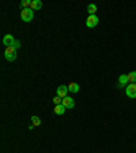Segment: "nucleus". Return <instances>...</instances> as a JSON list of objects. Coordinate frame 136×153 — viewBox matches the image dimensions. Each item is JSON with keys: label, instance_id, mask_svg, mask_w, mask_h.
Listing matches in <instances>:
<instances>
[{"label": "nucleus", "instance_id": "nucleus-13", "mask_svg": "<svg viewBox=\"0 0 136 153\" xmlns=\"http://www.w3.org/2000/svg\"><path fill=\"white\" fill-rule=\"evenodd\" d=\"M11 53H17V49L14 47H7L6 51H4V55H11Z\"/></svg>", "mask_w": 136, "mask_h": 153}, {"label": "nucleus", "instance_id": "nucleus-3", "mask_svg": "<svg viewBox=\"0 0 136 153\" xmlns=\"http://www.w3.org/2000/svg\"><path fill=\"white\" fill-rule=\"evenodd\" d=\"M98 23H99V19H98L97 15H90V17L86 19V26L87 28H95Z\"/></svg>", "mask_w": 136, "mask_h": 153}, {"label": "nucleus", "instance_id": "nucleus-2", "mask_svg": "<svg viewBox=\"0 0 136 153\" xmlns=\"http://www.w3.org/2000/svg\"><path fill=\"white\" fill-rule=\"evenodd\" d=\"M125 93L129 98H136V84H128L125 88Z\"/></svg>", "mask_w": 136, "mask_h": 153}, {"label": "nucleus", "instance_id": "nucleus-17", "mask_svg": "<svg viewBox=\"0 0 136 153\" xmlns=\"http://www.w3.org/2000/svg\"><path fill=\"white\" fill-rule=\"evenodd\" d=\"M53 102H55V105H60V104H63V98L61 97L56 96L55 98H53Z\"/></svg>", "mask_w": 136, "mask_h": 153}, {"label": "nucleus", "instance_id": "nucleus-9", "mask_svg": "<svg viewBox=\"0 0 136 153\" xmlns=\"http://www.w3.org/2000/svg\"><path fill=\"white\" fill-rule=\"evenodd\" d=\"M41 7H42V1L41 0H31V4H30V8L31 10H41Z\"/></svg>", "mask_w": 136, "mask_h": 153}, {"label": "nucleus", "instance_id": "nucleus-1", "mask_svg": "<svg viewBox=\"0 0 136 153\" xmlns=\"http://www.w3.org/2000/svg\"><path fill=\"white\" fill-rule=\"evenodd\" d=\"M21 18H22L23 22H31L34 18V11L30 7L25 8V10H21Z\"/></svg>", "mask_w": 136, "mask_h": 153}, {"label": "nucleus", "instance_id": "nucleus-10", "mask_svg": "<svg viewBox=\"0 0 136 153\" xmlns=\"http://www.w3.org/2000/svg\"><path fill=\"white\" fill-rule=\"evenodd\" d=\"M65 109H67V108L64 107L63 104H60V105H55V109H53V111H55V113H56V115H64Z\"/></svg>", "mask_w": 136, "mask_h": 153}, {"label": "nucleus", "instance_id": "nucleus-11", "mask_svg": "<svg viewBox=\"0 0 136 153\" xmlns=\"http://www.w3.org/2000/svg\"><path fill=\"white\" fill-rule=\"evenodd\" d=\"M97 10H98V8H97L95 4H89V6H87V12H89L90 15H95Z\"/></svg>", "mask_w": 136, "mask_h": 153}, {"label": "nucleus", "instance_id": "nucleus-4", "mask_svg": "<svg viewBox=\"0 0 136 153\" xmlns=\"http://www.w3.org/2000/svg\"><path fill=\"white\" fill-rule=\"evenodd\" d=\"M63 105L67 108V109H72V108L75 107L74 98H72V97H69V96L64 97V98H63Z\"/></svg>", "mask_w": 136, "mask_h": 153}, {"label": "nucleus", "instance_id": "nucleus-12", "mask_svg": "<svg viewBox=\"0 0 136 153\" xmlns=\"http://www.w3.org/2000/svg\"><path fill=\"white\" fill-rule=\"evenodd\" d=\"M128 82L129 84H136V71H131L128 74Z\"/></svg>", "mask_w": 136, "mask_h": 153}, {"label": "nucleus", "instance_id": "nucleus-15", "mask_svg": "<svg viewBox=\"0 0 136 153\" xmlns=\"http://www.w3.org/2000/svg\"><path fill=\"white\" fill-rule=\"evenodd\" d=\"M30 4H31V1H30V0H25V1H22V3H21V8H22V10L29 8V7H30Z\"/></svg>", "mask_w": 136, "mask_h": 153}, {"label": "nucleus", "instance_id": "nucleus-18", "mask_svg": "<svg viewBox=\"0 0 136 153\" xmlns=\"http://www.w3.org/2000/svg\"><path fill=\"white\" fill-rule=\"evenodd\" d=\"M11 47H14L15 49H19V48H21V41H19V40H15V41H14V44H12Z\"/></svg>", "mask_w": 136, "mask_h": 153}, {"label": "nucleus", "instance_id": "nucleus-7", "mask_svg": "<svg viewBox=\"0 0 136 153\" xmlns=\"http://www.w3.org/2000/svg\"><path fill=\"white\" fill-rule=\"evenodd\" d=\"M14 41H15V38H14V36H11V34H6L4 37H3V44L7 47H11L12 44H14Z\"/></svg>", "mask_w": 136, "mask_h": 153}, {"label": "nucleus", "instance_id": "nucleus-19", "mask_svg": "<svg viewBox=\"0 0 136 153\" xmlns=\"http://www.w3.org/2000/svg\"><path fill=\"white\" fill-rule=\"evenodd\" d=\"M34 127H35V126H34V125H33V123H31V125H29V129H30V130H33Z\"/></svg>", "mask_w": 136, "mask_h": 153}, {"label": "nucleus", "instance_id": "nucleus-14", "mask_svg": "<svg viewBox=\"0 0 136 153\" xmlns=\"http://www.w3.org/2000/svg\"><path fill=\"white\" fill-rule=\"evenodd\" d=\"M31 123L34 126H41V119L38 116H31Z\"/></svg>", "mask_w": 136, "mask_h": 153}, {"label": "nucleus", "instance_id": "nucleus-8", "mask_svg": "<svg viewBox=\"0 0 136 153\" xmlns=\"http://www.w3.org/2000/svg\"><path fill=\"white\" fill-rule=\"evenodd\" d=\"M67 86H68V90L72 92V93H78V92L80 90V86L78 85L76 82H69Z\"/></svg>", "mask_w": 136, "mask_h": 153}, {"label": "nucleus", "instance_id": "nucleus-16", "mask_svg": "<svg viewBox=\"0 0 136 153\" xmlns=\"http://www.w3.org/2000/svg\"><path fill=\"white\" fill-rule=\"evenodd\" d=\"M4 57H6V60H8V62H14V60L17 59V53H11V55H4Z\"/></svg>", "mask_w": 136, "mask_h": 153}, {"label": "nucleus", "instance_id": "nucleus-5", "mask_svg": "<svg viewBox=\"0 0 136 153\" xmlns=\"http://www.w3.org/2000/svg\"><path fill=\"white\" fill-rule=\"evenodd\" d=\"M128 84H129V82H128V74H121L119 77V84H117V86H119V88H125Z\"/></svg>", "mask_w": 136, "mask_h": 153}, {"label": "nucleus", "instance_id": "nucleus-6", "mask_svg": "<svg viewBox=\"0 0 136 153\" xmlns=\"http://www.w3.org/2000/svg\"><path fill=\"white\" fill-rule=\"evenodd\" d=\"M68 92H69V90H68V86L61 85V86H59V88H57V96L61 97V98H64V97H67Z\"/></svg>", "mask_w": 136, "mask_h": 153}]
</instances>
